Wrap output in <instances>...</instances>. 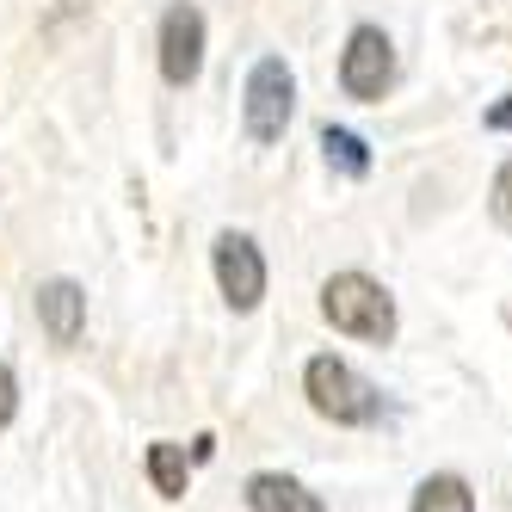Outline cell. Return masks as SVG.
<instances>
[{"instance_id":"obj_1","label":"cell","mask_w":512,"mask_h":512,"mask_svg":"<svg viewBox=\"0 0 512 512\" xmlns=\"http://www.w3.org/2000/svg\"><path fill=\"white\" fill-rule=\"evenodd\" d=\"M321 315L334 321L340 334H352V340H371V346H389V340H395V303H389V290H383L377 278H364V272L327 278Z\"/></svg>"},{"instance_id":"obj_2","label":"cell","mask_w":512,"mask_h":512,"mask_svg":"<svg viewBox=\"0 0 512 512\" xmlns=\"http://www.w3.org/2000/svg\"><path fill=\"white\" fill-rule=\"evenodd\" d=\"M303 389H309V408H315L321 420H334V426H371V420H377V408H383V395L364 383L346 358H334V352L309 358Z\"/></svg>"},{"instance_id":"obj_3","label":"cell","mask_w":512,"mask_h":512,"mask_svg":"<svg viewBox=\"0 0 512 512\" xmlns=\"http://www.w3.org/2000/svg\"><path fill=\"white\" fill-rule=\"evenodd\" d=\"M290 99H297V81H290L284 56H260L247 75V136L253 142H278L290 124Z\"/></svg>"},{"instance_id":"obj_4","label":"cell","mask_w":512,"mask_h":512,"mask_svg":"<svg viewBox=\"0 0 512 512\" xmlns=\"http://www.w3.org/2000/svg\"><path fill=\"white\" fill-rule=\"evenodd\" d=\"M340 87L364 105H377L389 87H395V44L383 38L377 25H358L346 38V56H340Z\"/></svg>"},{"instance_id":"obj_5","label":"cell","mask_w":512,"mask_h":512,"mask_svg":"<svg viewBox=\"0 0 512 512\" xmlns=\"http://www.w3.org/2000/svg\"><path fill=\"white\" fill-rule=\"evenodd\" d=\"M198 68H204V13L179 0V7H167V19H161V75L173 87H192Z\"/></svg>"},{"instance_id":"obj_6","label":"cell","mask_w":512,"mask_h":512,"mask_svg":"<svg viewBox=\"0 0 512 512\" xmlns=\"http://www.w3.org/2000/svg\"><path fill=\"white\" fill-rule=\"evenodd\" d=\"M216 284H223L229 309H260L266 297V260L247 235H216Z\"/></svg>"},{"instance_id":"obj_7","label":"cell","mask_w":512,"mask_h":512,"mask_svg":"<svg viewBox=\"0 0 512 512\" xmlns=\"http://www.w3.org/2000/svg\"><path fill=\"white\" fill-rule=\"evenodd\" d=\"M38 315H44V334L50 346H75L81 327H87V290L75 278H50L38 290Z\"/></svg>"},{"instance_id":"obj_8","label":"cell","mask_w":512,"mask_h":512,"mask_svg":"<svg viewBox=\"0 0 512 512\" xmlns=\"http://www.w3.org/2000/svg\"><path fill=\"white\" fill-rule=\"evenodd\" d=\"M247 506L253 512H327L321 494H309L297 475H278V469H266V475L247 482Z\"/></svg>"},{"instance_id":"obj_9","label":"cell","mask_w":512,"mask_h":512,"mask_svg":"<svg viewBox=\"0 0 512 512\" xmlns=\"http://www.w3.org/2000/svg\"><path fill=\"white\" fill-rule=\"evenodd\" d=\"M414 512H475V494L463 475H426L414 494Z\"/></svg>"},{"instance_id":"obj_10","label":"cell","mask_w":512,"mask_h":512,"mask_svg":"<svg viewBox=\"0 0 512 512\" xmlns=\"http://www.w3.org/2000/svg\"><path fill=\"white\" fill-rule=\"evenodd\" d=\"M321 149H327V161H334L346 179H364V173H371V149H364V136H352V130H334V124H327V130H321Z\"/></svg>"},{"instance_id":"obj_11","label":"cell","mask_w":512,"mask_h":512,"mask_svg":"<svg viewBox=\"0 0 512 512\" xmlns=\"http://www.w3.org/2000/svg\"><path fill=\"white\" fill-rule=\"evenodd\" d=\"M149 482L161 500H179L186 494V451L179 445H149Z\"/></svg>"},{"instance_id":"obj_12","label":"cell","mask_w":512,"mask_h":512,"mask_svg":"<svg viewBox=\"0 0 512 512\" xmlns=\"http://www.w3.org/2000/svg\"><path fill=\"white\" fill-rule=\"evenodd\" d=\"M488 204H494V223H500V229L512 235V161H506V167L494 173V198H488Z\"/></svg>"},{"instance_id":"obj_13","label":"cell","mask_w":512,"mask_h":512,"mask_svg":"<svg viewBox=\"0 0 512 512\" xmlns=\"http://www.w3.org/2000/svg\"><path fill=\"white\" fill-rule=\"evenodd\" d=\"M19 414V383H13V371H7V364H0V426H7Z\"/></svg>"},{"instance_id":"obj_14","label":"cell","mask_w":512,"mask_h":512,"mask_svg":"<svg viewBox=\"0 0 512 512\" xmlns=\"http://www.w3.org/2000/svg\"><path fill=\"white\" fill-rule=\"evenodd\" d=\"M488 124H494V130H512V105H494V112H488Z\"/></svg>"}]
</instances>
